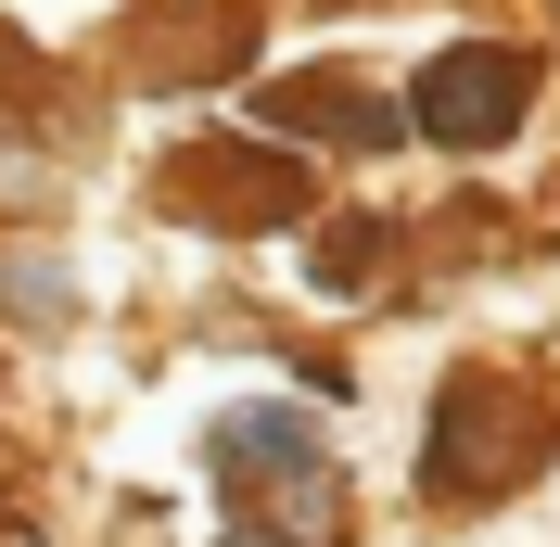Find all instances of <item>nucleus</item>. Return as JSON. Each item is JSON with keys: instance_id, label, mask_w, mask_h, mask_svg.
I'll list each match as a JSON object with an SVG mask.
<instances>
[{"instance_id": "obj_1", "label": "nucleus", "mask_w": 560, "mask_h": 547, "mask_svg": "<svg viewBox=\"0 0 560 547\" xmlns=\"http://www.w3.org/2000/svg\"><path fill=\"white\" fill-rule=\"evenodd\" d=\"M510 103H523V65H510V51H458V65L420 90V115H433L446 140H497V128H510Z\"/></svg>"}]
</instances>
